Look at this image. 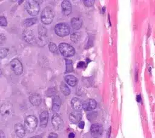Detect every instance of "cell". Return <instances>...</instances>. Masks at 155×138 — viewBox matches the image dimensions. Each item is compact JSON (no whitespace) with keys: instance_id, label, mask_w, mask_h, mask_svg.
I'll return each instance as SVG.
<instances>
[{"instance_id":"obj_17","label":"cell","mask_w":155,"mask_h":138,"mask_svg":"<svg viewBox=\"0 0 155 138\" xmlns=\"http://www.w3.org/2000/svg\"><path fill=\"white\" fill-rule=\"evenodd\" d=\"M49 114L47 111H44L41 113L39 116L40 119V125L42 128H45L48 123V121Z\"/></svg>"},{"instance_id":"obj_35","label":"cell","mask_w":155,"mask_h":138,"mask_svg":"<svg viewBox=\"0 0 155 138\" xmlns=\"http://www.w3.org/2000/svg\"><path fill=\"white\" fill-rule=\"evenodd\" d=\"M0 138H5V136L2 130L0 131Z\"/></svg>"},{"instance_id":"obj_38","label":"cell","mask_w":155,"mask_h":138,"mask_svg":"<svg viewBox=\"0 0 155 138\" xmlns=\"http://www.w3.org/2000/svg\"><path fill=\"white\" fill-rule=\"evenodd\" d=\"M30 138H41V136H35L31 137Z\"/></svg>"},{"instance_id":"obj_19","label":"cell","mask_w":155,"mask_h":138,"mask_svg":"<svg viewBox=\"0 0 155 138\" xmlns=\"http://www.w3.org/2000/svg\"><path fill=\"white\" fill-rule=\"evenodd\" d=\"M65 80L68 85H69L71 87L76 86L78 83V79L75 76H74L73 75H70V74L67 75L65 77Z\"/></svg>"},{"instance_id":"obj_15","label":"cell","mask_w":155,"mask_h":138,"mask_svg":"<svg viewBox=\"0 0 155 138\" xmlns=\"http://www.w3.org/2000/svg\"><path fill=\"white\" fill-rule=\"evenodd\" d=\"M71 105L74 111H80L83 108V103L77 97H73L71 99Z\"/></svg>"},{"instance_id":"obj_5","label":"cell","mask_w":155,"mask_h":138,"mask_svg":"<svg viewBox=\"0 0 155 138\" xmlns=\"http://www.w3.org/2000/svg\"><path fill=\"white\" fill-rule=\"evenodd\" d=\"M58 47L61 54L65 57L72 56L75 53V50L73 47L68 44L61 43Z\"/></svg>"},{"instance_id":"obj_28","label":"cell","mask_w":155,"mask_h":138,"mask_svg":"<svg viewBox=\"0 0 155 138\" xmlns=\"http://www.w3.org/2000/svg\"><path fill=\"white\" fill-rule=\"evenodd\" d=\"M8 50L7 48H1L0 50V54H1V59H3L6 57L7 53H8Z\"/></svg>"},{"instance_id":"obj_1","label":"cell","mask_w":155,"mask_h":138,"mask_svg":"<svg viewBox=\"0 0 155 138\" xmlns=\"http://www.w3.org/2000/svg\"><path fill=\"white\" fill-rule=\"evenodd\" d=\"M38 125V119L33 115L28 116L24 120V127L28 133H33Z\"/></svg>"},{"instance_id":"obj_39","label":"cell","mask_w":155,"mask_h":138,"mask_svg":"<svg viewBox=\"0 0 155 138\" xmlns=\"http://www.w3.org/2000/svg\"><path fill=\"white\" fill-rule=\"evenodd\" d=\"M23 2V1H19V4H21L20 3H21V2Z\"/></svg>"},{"instance_id":"obj_16","label":"cell","mask_w":155,"mask_h":138,"mask_svg":"<svg viewBox=\"0 0 155 138\" xmlns=\"http://www.w3.org/2000/svg\"><path fill=\"white\" fill-rule=\"evenodd\" d=\"M82 118V114L80 111H74L70 114L69 119L73 123H79Z\"/></svg>"},{"instance_id":"obj_7","label":"cell","mask_w":155,"mask_h":138,"mask_svg":"<svg viewBox=\"0 0 155 138\" xmlns=\"http://www.w3.org/2000/svg\"><path fill=\"white\" fill-rule=\"evenodd\" d=\"M22 36L27 43L33 44L36 42V38H35L32 30L30 29H25L22 31Z\"/></svg>"},{"instance_id":"obj_2","label":"cell","mask_w":155,"mask_h":138,"mask_svg":"<svg viewBox=\"0 0 155 138\" xmlns=\"http://www.w3.org/2000/svg\"><path fill=\"white\" fill-rule=\"evenodd\" d=\"M54 16V11L49 7L44 8L41 15V19L42 23L45 24H50L53 20Z\"/></svg>"},{"instance_id":"obj_22","label":"cell","mask_w":155,"mask_h":138,"mask_svg":"<svg viewBox=\"0 0 155 138\" xmlns=\"http://www.w3.org/2000/svg\"><path fill=\"white\" fill-rule=\"evenodd\" d=\"M60 90H61V93L65 96H68L70 94V89L68 87L67 84H65V82H62L61 84Z\"/></svg>"},{"instance_id":"obj_31","label":"cell","mask_w":155,"mask_h":138,"mask_svg":"<svg viewBox=\"0 0 155 138\" xmlns=\"http://www.w3.org/2000/svg\"><path fill=\"white\" fill-rule=\"evenodd\" d=\"M85 66V64L84 61H79L77 64V68H82Z\"/></svg>"},{"instance_id":"obj_27","label":"cell","mask_w":155,"mask_h":138,"mask_svg":"<svg viewBox=\"0 0 155 138\" xmlns=\"http://www.w3.org/2000/svg\"><path fill=\"white\" fill-rule=\"evenodd\" d=\"M47 30L45 27L39 25L38 27V34L39 35H47Z\"/></svg>"},{"instance_id":"obj_21","label":"cell","mask_w":155,"mask_h":138,"mask_svg":"<svg viewBox=\"0 0 155 138\" xmlns=\"http://www.w3.org/2000/svg\"><path fill=\"white\" fill-rule=\"evenodd\" d=\"M48 39L47 35H39L36 38V42L40 46H44L48 42Z\"/></svg>"},{"instance_id":"obj_18","label":"cell","mask_w":155,"mask_h":138,"mask_svg":"<svg viewBox=\"0 0 155 138\" xmlns=\"http://www.w3.org/2000/svg\"><path fill=\"white\" fill-rule=\"evenodd\" d=\"M61 100L58 96H54L52 102V111L53 112H58L61 107Z\"/></svg>"},{"instance_id":"obj_8","label":"cell","mask_w":155,"mask_h":138,"mask_svg":"<svg viewBox=\"0 0 155 138\" xmlns=\"http://www.w3.org/2000/svg\"><path fill=\"white\" fill-rule=\"evenodd\" d=\"M51 123L53 128L56 130H60L64 126V122L62 119L57 114L53 115L51 117Z\"/></svg>"},{"instance_id":"obj_20","label":"cell","mask_w":155,"mask_h":138,"mask_svg":"<svg viewBox=\"0 0 155 138\" xmlns=\"http://www.w3.org/2000/svg\"><path fill=\"white\" fill-rule=\"evenodd\" d=\"M82 22L83 21L82 19L79 18H73L71 20V27L75 30L79 29L82 25Z\"/></svg>"},{"instance_id":"obj_29","label":"cell","mask_w":155,"mask_h":138,"mask_svg":"<svg viewBox=\"0 0 155 138\" xmlns=\"http://www.w3.org/2000/svg\"><path fill=\"white\" fill-rule=\"evenodd\" d=\"M83 2L85 6L91 7L94 4V0H84L83 1Z\"/></svg>"},{"instance_id":"obj_3","label":"cell","mask_w":155,"mask_h":138,"mask_svg":"<svg viewBox=\"0 0 155 138\" xmlns=\"http://www.w3.org/2000/svg\"><path fill=\"white\" fill-rule=\"evenodd\" d=\"M25 8L29 15L36 16L39 11V4L36 1L28 0L25 3Z\"/></svg>"},{"instance_id":"obj_37","label":"cell","mask_w":155,"mask_h":138,"mask_svg":"<svg viewBox=\"0 0 155 138\" xmlns=\"http://www.w3.org/2000/svg\"><path fill=\"white\" fill-rule=\"evenodd\" d=\"M136 100H137V101L138 102H140V101H141V96H140V95H137V97H136Z\"/></svg>"},{"instance_id":"obj_30","label":"cell","mask_w":155,"mask_h":138,"mask_svg":"<svg viewBox=\"0 0 155 138\" xmlns=\"http://www.w3.org/2000/svg\"><path fill=\"white\" fill-rule=\"evenodd\" d=\"M0 25L1 26H6L7 25V21L4 16L0 17Z\"/></svg>"},{"instance_id":"obj_9","label":"cell","mask_w":155,"mask_h":138,"mask_svg":"<svg viewBox=\"0 0 155 138\" xmlns=\"http://www.w3.org/2000/svg\"><path fill=\"white\" fill-rule=\"evenodd\" d=\"M97 103L94 99H89L83 102V109L85 111H91L96 108Z\"/></svg>"},{"instance_id":"obj_36","label":"cell","mask_w":155,"mask_h":138,"mask_svg":"<svg viewBox=\"0 0 155 138\" xmlns=\"http://www.w3.org/2000/svg\"><path fill=\"white\" fill-rule=\"evenodd\" d=\"M74 137H75V134L74 133H70L68 135L69 138H74Z\"/></svg>"},{"instance_id":"obj_23","label":"cell","mask_w":155,"mask_h":138,"mask_svg":"<svg viewBox=\"0 0 155 138\" xmlns=\"http://www.w3.org/2000/svg\"><path fill=\"white\" fill-rule=\"evenodd\" d=\"M81 39V34L79 32L74 31L70 34V39L74 43H78Z\"/></svg>"},{"instance_id":"obj_33","label":"cell","mask_w":155,"mask_h":138,"mask_svg":"<svg viewBox=\"0 0 155 138\" xmlns=\"http://www.w3.org/2000/svg\"><path fill=\"white\" fill-rule=\"evenodd\" d=\"M48 138H58V135L54 133H51L49 134Z\"/></svg>"},{"instance_id":"obj_11","label":"cell","mask_w":155,"mask_h":138,"mask_svg":"<svg viewBox=\"0 0 155 138\" xmlns=\"http://www.w3.org/2000/svg\"><path fill=\"white\" fill-rule=\"evenodd\" d=\"M29 100L30 103L34 106H38L41 104L42 99L39 94L34 93L29 96Z\"/></svg>"},{"instance_id":"obj_6","label":"cell","mask_w":155,"mask_h":138,"mask_svg":"<svg viewBox=\"0 0 155 138\" xmlns=\"http://www.w3.org/2000/svg\"><path fill=\"white\" fill-rule=\"evenodd\" d=\"M10 67L16 74L19 75L23 71V67H22V63L19 59L16 58L11 61Z\"/></svg>"},{"instance_id":"obj_34","label":"cell","mask_w":155,"mask_h":138,"mask_svg":"<svg viewBox=\"0 0 155 138\" xmlns=\"http://www.w3.org/2000/svg\"><path fill=\"white\" fill-rule=\"evenodd\" d=\"M85 126V123L84 121H80L78 123V126L81 128V129H83L84 128Z\"/></svg>"},{"instance_id":"obj_25","label":"cell","mask_w":155,"mask_h":138,"mask_svg":"<svg viewBox=\"0 0 155 138\" xmlns=\"http://www.w3.org/2000/svg\"><path fill=\"white\" fill-rule=\"evenodd\" d=\"M37 21V19L36 18H27L26 19L24 22V24L25 25V27H30L31 25H33V24H35Z\"/></svg>"},{"instance_id":"obj_32","label":"cell","mask_w":155,"mask_h":138,"mask_svg":"<svg viewBox=\"0 0 155 138\" xmlns=\"http://www.w3.org/2000/svg\"><path fill=\"white\" fill-rule=\"evenodd\" d=\"M6 40V38H5V36H4L2 34H1V36H0V42H1V44H2L4 43V42H5Z\"/></svg>"},{"instance_id":"obj_24","label":"cell","mask_w":155,"mask_h":138,"mask_svg":"<svg viewBox=\"0 0 155 138\" xmlns=\"http://www.w3.org/2000/svg\"><path fill=\"white\" fill-rule=\"evenodd\" d=\"M48 48L52 53L55 54H59V47H58L57 45L54 43H53L52 42H50L48 44Z\"/></svg>"},{"instance_id":"obj_10","label":"cell","mask_w":155,"mask_h":138,"mask_svg":"<svg viewBox=\"0 0 155 138\" xmlns=\"http://www.w3.org/2000/svg\"><path fill=\"white\" fill-rule=\"evenodd\" d=\"M1 113L2 116H10L12 114V105L8 103H4L1 105Z\"/></svg>"},{"instance_id":"obj_26","label":"cell","mask_w":155,"mask_h":138,"mask_svg":"<svg viewBox=\"0 0 155 138\" xmlns=\"http://www.w3.org/2000/svg\"><path fill=\"white\" fill-rule=\"evenodd\" d=\"M65 64H66V71L67 72H71L73 70L72 62L70 59H65Z\"/></svg>"},{"instance_id":"obj_4","label":"cell","mask_w":155,"mask_h":138,"mask_svg":"<svg viewBox=\"0 0 155 138\" xmlns=\"http://www.w3.org/2000/svg\"><path fill=\"white\" fill-rule=\"evenodd\" d=\"M54 31L58 36L60 37H64L69 34L70 28L67 24L61 22L55 25Z\"/></svg>"},{"instance_id":"obj_13","label":"cell","mask_w":155,"mask_h":138,"mask_svg":"<svg viewBox=\"0 0 155 138\" xmlns=\"http://www.w3.org/2000/svg\"><path fill=\"white\" fill-rule=\"evenodd\" d=\"M14 130H15V132L18 137H23L25 136L26 130H25L24 126H23L21 123H16L14 126Z\"/></svg>"},{"instance_id":"obj_12","label":"cell","mask_w":155,"mask_h":138,"mask_svg":"<svg viewBox=\"0 0 155 138\" xmlns=\"http://www.w3.org/2000/svg\"><path fill=\"white\" fill-rule=\"evenodd\" d=\"M90 131L93 136H98L102 133V126L97 123H93L91 125Z\"/></svg>"},{"instance_id":"obj_40","label":"cell","mask_w":155,"mask_h":138,"mask_svg":"<svg viewBox=\"0 0 155 138\" xmlns=\"http://www.w3.org/2000/svg\"><path fill=\"white\" fill-rule=\"evenodd\" d=\"M94 138H97V137H94Z\"/></svg>"},{"instance_id":"obj_14","label":"cell","mask_w":155,"mask_h":138,"mask_svg":"<svg viewBox=\"0 0 155 138\" xmlns=\"http://www.w3.org/2000/svg\"><path fill=\"white\" fill-rule=\"evenodd\" d=\"M61 7L63 13L65 16L69 15L72 10L71 4L69 1H64L62 2Z\"/></svg>"}]
</instances>
